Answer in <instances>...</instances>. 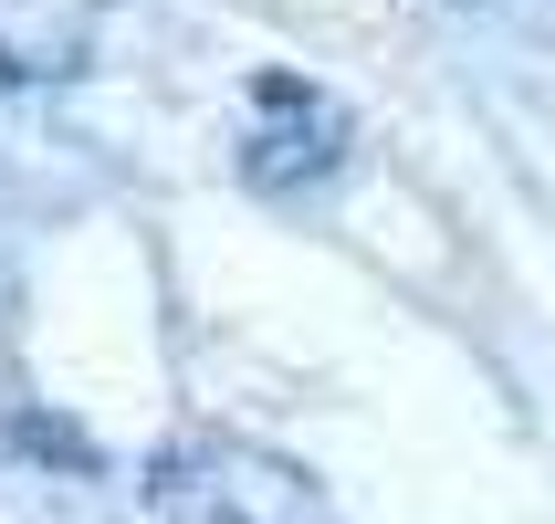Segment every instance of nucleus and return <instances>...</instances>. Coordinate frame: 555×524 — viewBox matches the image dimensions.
I'll return each mask as SVG.
<instances>
[{"label":"nucleus","mask_w":555,"mask_h":524,"mask_svg":"<svg viewBox=\"0 0 555 524\" xmlns=\"http://www.w3.org/2000/svg\"><path fill=\"white\" fill-rule=\"evenodd\" d=\"M325 157H336V148H325V116H314V126H262V137H251V179L283 189V179H314Z\"/></svg>","instance_id":"obj_1"},{"label":"nucleus","mask_w":555,"mask_h":524,"mask_svg":"<svg viewBox=\"0 0 555 524\" xmlns=\"http://www.w3.org/2000/svg\"><path fill=\"white\" fill-rule=\"evenodd\" d=\"M0 440H11V451H31V462L94 472V440H74V431H63V420H0Z\"/></svg>","instance_id":"obj_2"}]
</instances>
